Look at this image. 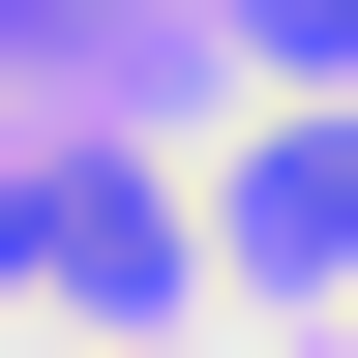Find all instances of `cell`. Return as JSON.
I'll list each match as a JSON object with an SVG mask.
<instances>
[{"label":"cell","mask_w":358,"mask_h":358,"mask_svg":"<svg viewBox=\"0 0 358 358\" xmlns=\"http://www.w3.org/2000/svg\"><path fill=\"white\" fill-rule=\"evenodd\" d=\"M239 268H358V120H268L239 150Z\"/></svg>","instance_id":"6da1fadb"},{"label":"cell","mask_w":358,"mask_h":358,"mask_svg":"<svg viewBox=\"0 0 358 358\" xmlns=\"http://www.w3.org/2000/svg\"><path fill=\"white\" fill-rule=\"evenodd\" d=\"M0 30H90V0H0Z\"/></svg>","instance_id":"7a4b0ae2"}]
</instances>
